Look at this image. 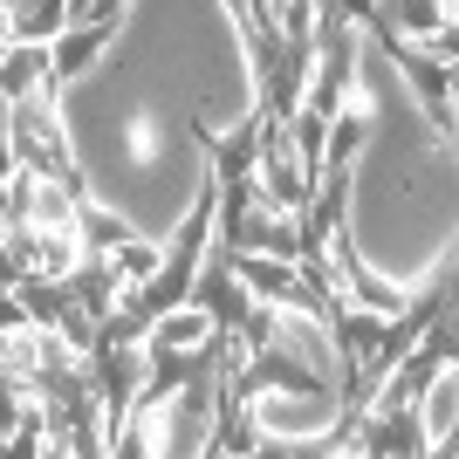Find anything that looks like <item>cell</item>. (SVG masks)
<instances>
[{
	"label": "cell",
	"instance_id": "6da1fadb",
	"mask_svg": "<svg viewBox=\"0 0 459 459\" xmlns=\"http://www.w3.org/2000/svg\"><path fill=\"white\" fill-rule=\"evenodd\" d=\"M261 110L240 0H124L76 76H56L62 152L96 212L172 247L212 199V152Z\"/></svg>",
	"mask_w": 459,
	"mask_h": 459
},
{
	"label": "cell",
	"instance_id": "7a4b0ae2",
	"mask_svg": "<svg viewBox=\"0 0 459 459\" xmlns=\"http://www.w3.org/2000/svg\"><path fill=\"white\" fill-rule=\"evenodd\" d=\"M343 247L377 316L425 302L459 261V144L377 21L343 28Z\"/></svg>",
	"mask_w": 459,
	"mask_h": 459
},
{
	"label": "cell",
	"instance_id": "3957f363",
	"mask_svg": "<svg viewBox=\"0 0 459 459\" xmlns=\"http://www.w3.org/2000/svg\"><path fill=\"white\" fill-rule=\"evenodd\" d=\"M220 439V404H212V377H192L158 391L137 411V453L144 459H206Z\"/></svg>",
	"mask_w": 459,
	"mask_h": 459
},
{
	"label": "cell",
	"instance_id": "277c9868",
	"mask_svg": "<svg viewBox=\"0 0 459 459\" xmlns=\"http://www.w3.org/2000/svg\"><path fill=\"white\" fill-rule=\"evenodd\" d=\"M254 432L274 446H323L343 432L350 391H323V384H254Z\"/></svg>",
	"mask_w": 459,
	"mask_h": 459
},
{
	"label": "cell",
	"instance_id": "5b68a950",
	"mask_svg": "<svg viewBox=\"0 0 459 459\" xmlns=\"http://www.w3.org/2000/svg\"><path fill=\"white\" fill-rule=\"evenodd\" d=\"M268 357L288 364V377L323 384V391H343V384H350V357H343V343H336L329 316L302 308L295 295L268 308Z\"/></svg>",
	"mask_w": 459,
	"mask_h": 459
},
{
	"label": "cell",
	"instance_id": "8992f818",
	"mask_svg": "<svg viewBox=\"0 0 459 459\" xmlns=\"http://www.w3.org/2000/svg\"><path fill=\"white\" fill-rule=\"evenodd\" d=\"M459 432V364L446 357L432 377H425V398H419V439L439 453V446H453Z\"/></svg>",
	"mask_w": 459,
	"mask_h": 459
},
{
	"label": "cell",
	"instance_id": "52a82bcc",
	"mask_svg": "<svg viewBox=\"0 0 459 459\" xmlns=\"http://www.w3.org/2000/svg\"><path fill=\"white\" fill-rule=\"evenodd\" d=\"M377 21L391 28V41H419V48H432L453 14H446V0H377Z\"/></svg>",
	"mask_w": 459,
	"mask_h": 459
},
{
	"label": "cell",
	"instance_id": "ba28073f",
	"mask_svg": "<svg viewBox=\"0 0 459 459\" xmlns=\"http://www.w3.org/2000/svg\"><path fill=\"white\" fill-rule=\"evenodd\" d=\"M233 274H240L261 302H288V295H295V261H281V254H233Z\"/></svg>",
	"mask_w": 459,
	"mask_h": 459
},
{
	"label": "cell",
	"instance_id": "9c48e42d",
	"mask_svg": "<svg viewBox=\"0 0 459 459\" xmlns=\"http://www.w3.org/2000/svg\"><path fill=\"white\" fill-rule=\"evenodd\" d=\"M206 336H212V316H206V308H165L158 329H152V350H158V357H172V350H199Z\"/></svg>",
	"mask_w": 459,
	"mask_h": 459
},
{
	"label": "cell",
	"instance_id": "30bf717a",
	"mask_svg": "<svg viewBox=\"0 0 459 459\" xmlns=\"http://www.w3.org/2000/svg\"><path fill=\"white\" fill-rule=\"evenodd\" d=\"M158 268H165V247H152V240H131V247H117V254H110L117 288H152Z\"/></svg>",
	"mask_w": 459,
	"mask_h": 459
},
{
	"label": "cell",
	"instance_id": "8fae6325",
	"mask_svg": "<svg viewBox=\"0 0 459 459\" xmlns=\"http://www.w3.org/2000/svg\"><path fill=\"white\" fill-rule=\"evenodd\" d=\"M48 453V432H41L35 411H21L14 425H0V459H41Z\"/></svg>",
	"mask_w": 459,
	"mask_h": 459
}]
</instances>
